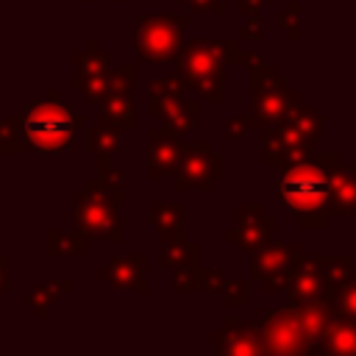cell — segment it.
I'll return each mask as SVG.
<instances>
[{"instance_id":"cell-1","label":"cell","mask_w":356,"mask_h":356,"mask_svg":"<svg viewBox=\"0 0 356 356\" xmlns=\"http://www.w3.org/2000/svg\"><path fill=\"white\" fill-rule=\"evenodd\" d=\"M339 164L337 153H314L306 161L275 170V195L286 214L298 217L303 228L320 231L328 222V197H331V167Z\"/></svg>"},{"instance_id":"cell-2","label":"cell","mask_w":356,"mask_h":356,"mask_svg":"<svg viewBox=\"0 0 356 356\" xmlns=\"http://www.w3.org/2000/svg\"><path fill=\"white\" fill-rule=\"evenodd\" d=\"M122 170L103 167L97 170V178H89L83 189L72 195V220L75 228L89 239H108V242H122L125 225H122Z\"/></svg>"},{"instance_id":"cell-3","label":"cell","mask_w":356,"mask_h":356,"mask_svg":"<svg viewBox=\"0 0 356 356\" xmlns=\"http://www.w3.org/2000/svg\"><path fill=\"white\" fill-rule=\"evenodd\" d=\"M259 58H261L259 53H239L236 42L231 39H195L189 44H181L172 64H175V75L189 89H195L197 97L220 106L225 100V89H222L225 67L253 64Z\"/></svg>"},{"instance_id":"cell-4","label":"cell","mask_w":356,"mask_h":356,"mask_svg":"<svg viewBox=\"0 0 356 356\" xmlns=\"http://www.w3.org/2000/svg\"><path fill=\"white\" fill-rule=\"evenodd\" d=\"M86 128L83 114H75L58 92H50L44 100L22 106V139L28 150L36 153H64L75 134Z\"/></svg>"},{"instance_id":"cell-5","label":"cell","mask_w":356,"mask_h":356,"mask_svg":"<svg viewBox=\"0 0 356 356\" xmlns=\"http://www.w3.org/2000/svg\"><path fill=\"white\" fill-rule=\"evenodd\" d=\"M250 106H253V122L256 128L281 125L292 117V111L300 106V92L289 86L284 75L273 64H264L261 58L250 67Z\"/></svg>"},{"instance_id":"cell-6","label":"cell","mask_w":356,"mask_h":356,"mask_svg":"<svg viewBox=\"0 0 356 356\" xmlns=\"http://www.w3.org/2000/svg\"><path fill=\"white\" fill-rule=\"evenodd\" d=\"M186 14H139L134 28L136 56L147 64H167L181 50Z\"/></svg>"},{"instance_id":"cell-7","label":"cell","mask_w":356,"mask_h":356,"mask_svg":"<svg viewBox=\"0 0 356 356\" xmlns=\"http://www.w3.org/2000/svg\"><path fill=\"white\" fill-rule=\"evenodd\" d=\"M220 178H225V159L211 147V142H195L184 150L181 164L175 170L172 189L186 192V189H200L209 192Z\"/></svg>"},{"instance_id":"cell-8","label":"cell","mask_w":356,"mask_h":356,"mask_svg":"<svg viewBox=\"0 0 356 356\" xmlns=\"http://www.w3.org/2000/svg\"><path fill=\"white\" fill-rule=\"evenodd\" d=\"M303 250L295 242H264L250 253V278L261 284L264 292H286L289 273Z\"/></svg>"},{"instance_id":"cell-9","label":"cell","mask_w":356,"mask_h":356,"mask_svg":"<svg viewBox=\"0 0 356 356\" xmlns=\"http://www.w3.org/2000/svg\"><path fill=\"white\" fill-rule=\"evenodd\" d=\"M111 53L100 50V44L95 39H86V44L75 53V81L72 86L83 92L89 106H100V100L108 92L111 83Z\"/></svg>"},{"instance_id":"cell-10","label":"cell","mask_w":356,"mask_h":356,"mask_svg":"<svg viewBox=\"0 0 356 356\" xmlns=\"http://www.w3.org/2000/svg\"><path fill=\"white\" fill-rule=\"evenodd\" d=\"M264 353H312V345L306 342L292 306L284 309H264V314L256 320Z\"/></svg>"},{"instance_id":"cell-11","label":"cell","mask_w":356,"mask_h":356,"mask_svg":"<svg viewBox=\"0 0 356 356\" xmlns=\"http://www.w3.org/2000/svg\"><path fill=\"white\" fill-rule=\"evenodd\" d=\"M134 86H136V67L125 64L122 70L111 72V83L106 97L100 100L97 120L106 125H114L120 131L136 128V111H134Z\"/></svg>"},{"instance_id":"cell-12","label":"cell","mask_w":356,"mask_h":356,"mask_svg":"<svg viewBox=\"0 0 356 356\" xmlns=\"http://www.w3.org/2000/svg\"><path fill=\"white\" fill-rule=\"evenodd\" d=\"M273 228H275V217H270L261 209V203H239L236 206V225L222 231V239L236 245L242 253H253L264 242H270Z\"/></svg>"},{"instance_id":"cell-13","label":"cell","mask_w":356,"mask_h":356,"mask_svg":"<svg viewBox=\"0 0 356 356\" xmlns=\"http://www.w3.org/2000/svg\"><path fill=\"white\" fill-rule=\"evenodd\" d=\"M186 145L181 142L178 134H172L164 122L147 131V175L153 181L164 178V175H175L181 156H184Z\"/></svg>"},{"instance_id":"cell-14","label":"cell","mask_w":356,"mask_h":356,"mask_svg":"<svg viewBox=\"0 0 356 356\" xmlns=\"http://www.w3.org/2000/svg\"><path fill=\"white\" fill-rule=\"evenodd\" d=\"M97 278L106 281L114 292H147V256L145 253H125L114 256L106 267L97 270Z\"/></svg>"},{"instance_id":"cell-15","label":"cell","mask_w":356,"mask_h":356,"mask_svg":"<svg viewBox=\"0 0 356 356\" xmlns=\"http://www.w3.org/2000/svg\"><path fill=\"white\" fill-rule=\"evenodd\" d=\"M323 295H331V289H328V281L323 275L320 256L300 253L292 273H289V284H286L289 303H309V300H317Z\"/></svg>"},{"instance_id":"cell-16","label":"cell","mask_w":356,"mask_h":356,"mask_svg":"<svg viewBox=\"0 0 356 356\" xmlns=\"http://www.w3.org/2000/svg\"><path fill=\"white\" fill-rule=\"evenodd\" d=\"M214 348L222 356H256L264 353V342L259 334L256 323L239 320V317H228L222 323V328L214 331Z\"/></svg>"},{"instance_id":"cell-17","label":"cell","mask_w":356,"mask_h":356,"mask_svg":"<svg viewBox=\"0 0 356 356\" xmlns=\"http://www.w3.org/2000/svg\"><path fill=\"white\" fill-rule=\"evenodd\" d=\"M186 83L175 75V78H167V75H159L147 83V114L150 117H159L161 122L170 120L184 103H186Z\"/></svg>"},{"instance_id":"cell-18","label":"cell","mask_w":356,"mask_h":356,"mask_svg":"<svg viewBox=\"0 0 356 356\" xmlns=\"http://www.w3.org/2000/svg\"><path fill=\"white\" fill-rule=\"evenodd\" d=\"M328 217L356 214V164H334L331 167V197Z\"/></svg>"},{"instance_id":"cell-19","label":"cell","mask_w":356,"mask_h":356,"mask_svg":"<svg viewBox=\"0 0 356 356\" xmlns=\"http://www.w3.org/2000/svg\"><path fill=\"white\" fill-rule=\"evenodd\" d=\"M320 353H356V317L348 314H334V320L328 323V328L323 331L320 339Z\"/></svg>"},{"instance_id":"cell-20","label":"cell","mask_w":356,"mask_h":356,"mask_svg":"<svg viewBox=\"0 0 356 356\" xmlns=\"http://www.w3.org/2000/svg\"><path fill=\"white\" fill-rule=\"evenodd\" d=\"M86 153L97 156V170L111 167V159L122 153V131L106 122H97V128L86 131Z\"/></svg>"},{"instance_id":"cell-21","label":"cell","mask_w":356,"mask_h":356,"mask_svg":"<svg viewBox=\"0 0 356 356\" xmlns=\"http://www.w3.org/2000/svg\"><path fill=\"white\" fill-rule=\"evenodd\" d=\"M75 289V284L70 281V278H58V281H47V284H39V286H33L28 295H25V303L33 309V314L42 320V317H47V312H50V306L61 298V295H70Z\"/></svg>"},{"instance_id":"cell-22","label":"cell","mask_w":356,"mask_h":356,"mask_svg":"<svg viewBox=\"0 0 356 356\" xmlns=\"http://www.w3.org/2000/svg\"><path fill=\"white\" fill-rule=\"evenodd\" d=\"M89 239L75 228V231H64V228H50L44 234V250L50 256H83L86 253Z\"/></svg>"},{"instance_id":"cell-23","label":"cell","mask_w":356,"mask_h":356,"mask_svg":"<svg viewBox=\"0 0 356 356\" xmlns=\"http://www.w3.org/2000/svg\"><path fill=\"white\" fill-rule=\"evenodd\" d=\"M147 220L159 231L161 239L175 236L184 231V206L181 203H156V206H150Z\"/></svg>"},{"instance_id":"cell-24","label":"cell","mask_w":356,"mask_h":356,"mask_svg":"<svg viewBox=\"0 0 356 356\" xmlns=\"http://www.w3.org/2000/svg\"><path fill=\"white\" fill-rule=\"evenodd\" d=\"M192 259H200V248L197 242H189L186 231L161 239V267H178Z\"/></svg>"},{"instance_id":"cell-25","label":"cell","mask_w":356,"mask_h":356,"mask_svg":"<svg viewBox=\"0 0 356 356\" xmlns=\"http://www.w3.org/2000/svg\"><path fill=\"white\" fill-rule=\"evenodd\" d=\"M320 267H323V275H325V281H328L331 295H334L342 284H348V281L356 278L353 259L345 256V253H328V256H320Z\"/></svg>"},{"instance_id":"cell-26","label":"cell","mask_w":356,"mask_h":356,"mask_svg":"<svg viewBox=\"0 0 356 356\" xmlns=\"http://www.w3.org/2000/svg\"><path fill=\"white\" fill-rule=\"evenodd\" d=\"M286 122L295 128V134H298L306 145H314V142L323 136V131H325V120H323V114H317V111L309 108V106H298Z\"/></svg>"},{"instance_id":"cell-27","label":"cell","mask_w":356,"mask_h":356,"mask_svg":"<svg viewBox=\"0 0 356 356\" xmlns=\"http://www.w3.org/2000/svg\"><path fill=\"white\" fill-rule=\"evenodd\" d=\"M25 139H22V114H11L0 120V153H22Z\"/></svg>"},{"instance_id":"cell-28","label":"cell","mask_w":356,"mask_h":356,"mask_svg":"<svg viewBox=\"0 0 356 356\" xmlns=\"http://www.w3.org/2000/svg\"><path fill=\"white\" fill-rule=\"evenodd\" d=\"M200 281H203V270H200V259H192V261H184L175 267V275H172V286L178 292H200Z\"/></svg>"},{"instance_id":"cell-29","label":"cell","mask_w":356,"mask_h":356,"mask_svg":"<svg viewBox=\"0 0 356 356\" xmlns=\"http://www.w3.org/2000/svg\"><path fill=\"white\" fill-rule=\"evenodd\" d=\"M197 117H200V106H197L195 100H186L170 120H164V125H167L172 134L184 136V134H189V131L197 125Z\"/></svg>"},{"instance_id":"cell-30","label":"cell","mask_w":356,"mask_h":356,"mask_svg":"<svg viewBox=\"0 0 356 356\" xmlns=\"http://www.w3.org/2000/svg\"><path fill=\"white\" fill-rule=\"evenodd\" d=\"M222 300L228 303V306H248L250 303V281H225V286H222Z\"/></svg>"},{"instance_id":"cell-31","label":"cell","mask_w":356,"mask_h":356,"mask_svg":"<svg viewBox=\"0 0 356 356\" xmlns=\"http://www.w3.org/2000/svg\"><path fill=\"white\" fill-rule=\"evenodd\" d=\"M334 306L339 314H348V317H356V278L342 284L337 292H334Z\"/></svg>"},{"instance_id":"cell-32","label":"cell","mask_w":356,"mask_h":356,"mask_svg":"<svg viewBox=\"0 0 356 356\" xmlns=\"http://www.w3.org/2000/svg\"><path fill=\"white\" fill-rule=\"evenodd\" d=\"M253 117H231L225 122V142H242L253 134Z\"/></svg>"},{"instance_id":"cell-33","label":"cell","mask_w":356,"mask_h":356,"mask_svg":"<svg viewBox=\"0 0 356 356\" xmlns=\"http://www.w3.org/2000/svg\"><path fill=\"white\" fill-rule=\"evenodd\" d=\"M264 36V25H261V17L253 14L245 25L236 28V42H259Z\"/></svg>"},{"instance_id":"cell-34","label":"cell","mask_w":356,"mask_h":356,"mask_svg":"<svg viewBox=\"0 0 356 356\" xmlns=\"http://www.w3.org/2000/svg\"><path fill=\"white\" fill-rule=\"evenodd\" d=\"M298 17H300V3H289V6H286V11L281 14V28L286 31V36H289V39H300Z\"/></svg>"},{"instance_id":"cell-35","label":"cell","mask_w":356,"mask_h":356,"mask_svg":"<svg viewBox=\"0 0 356 356\" xmlns=\"http://www.w3.org/2000/svg\"><path fill=\"white\" fill-rule=\"evenodd\" d=\"M222 286H225V278H222L220 270H203V281H200V289H203V292H209V295H211V292L220 295Z\"/></svg>"},{"instance_id":"cell-36","label":"cell","mask_w":356,"mask_h":356,"mask_svg":"<svg viewBox=\"0 0 356 356\" xmlns=\"http://www.w3.org/2000/svg\"><path fill=\"white\" fill-rule=\"evenodd\" d=\"M178 3H186L192 11H200V14H209V11L222 14V11H225L222 0H178Z\"/></svg>"},{"instance_id":"cell-37","label":"cell","mask_w":356,"mask_h":356,"mask_svg":"<svg viewBox=\"0 0 356 356\" xmlns=\"http://www.w3.org/2000/svg\"><path fill=\"white\" fill-rule=\"evenodd\" d=\"M261 3H273V0H236V11L245 17H253V14H259Z\"/></svg>"},{"instance_id":"cell-38","label":"cell","mask_w":356,"mask_h":356,"mask_svg":"<svg viewBox=\"0 0 356 356\" xmlns=\"http://www.w3.org/2000/svg\"><path fill=\"white\" fill-rule=\"evenodd\" d=\"M8 281H11V261H8V256L0 253V295L8 289Z\"/></svg>"},{"instance_id":"cell-39","label":"cell","mask_w":356,"mask_h":356,"mask_svg":"<svg viewBox=\"0 0 356 356\" xmlns=\"http://www.w3.org/2000/svg\"><path fill=\"white\" fill-rule=\"evenodd\" d=\"M86 3H120V0H86Z\"/></svg>"}]
</instances>
